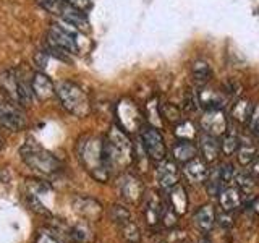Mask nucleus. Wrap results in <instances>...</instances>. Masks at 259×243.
I'll return each mask as SVG.
<instances>
[{
    "mask_svg": "<svg viewBox=\"0 0 259 243\" xmlns=\"http://www.w3.org/2000/svg\"><path fill=\"white\" fill-rule=\"evenodd\" d=\"M78 156L81 164L99 182H105L109 177V164L105 156L104 140L96 136H86L78 144Z\"/></svg>",
    "mask_w": 259,
    "mask_h": 243,
    "instance_id": "nucleus-1",
    "label": "nucleus"
},
{
    "mask_svg": "<svg viewBox=\"0 0 259 243\" xmlns=\"http://www.w3.org/2000/svg\"><path fill=\"white\" fill-rule=\"evenodd\" d=\"M109 169H125L135 159V148L126 132L120 127H112L104 140Z\"/></svg>",
    "mask_w": 259,
    "mask_h": 243,
    "instance_id": "nucleus-2",
    "label": "nucleus"
},
{
    "mask_svg": "<svg viewBox=\"0 0 259 243\" xmlns=\"http://www.w3.org/2000/svg\"><path fill=\"white\" fill-rule=\"evenodd\" d=\"M79 29L62 20L55 21L49 28L47 34V52H54L57 57L67 60L68 55H75L79 52Z\"/></svg>",
    "mask_w": 259,
    "mask_h": 243,
    "instance_id": "nucleus-3",
    "label": "nucleus"
},
{
    "mask_svg": "<svg viewBox=\"0 0 259 243\" xmlns=\"http://www.w3.org/2000/svg\"><path fill=\"white\" fill-rule=\"evenodd\" d=\"M20 154L24 164H28L32 170H36L40 175H55L62 169L60 160L52 152H49L34 141L24 143L20 149Z\"/></svg>",
    "mask_w": 259,
    "mask_h": 243,
    "instance_id": "nucleus-4",
    "label": "nucleus"
},
{
    "mask_svg": "<svg viewBox=\"0 0 259 243\" xmlns=\"http://www.w3.org/2000/svg\"><path fill=\"white\" fill-rule=\"evenodd\" d=\"M55 93L65 110L75 117H86L91 112V102L86 91L73 81H60L55 85Z\"/></svg>",
    "mask_w": 259,
    "mask_h": 243,
    "instance_id": "nucleus-5",
    "label": "nucleus"
},
{
    "mask_svg": "<svg viewBox=\"0 0 259 243\" xmlns=\"http://www.w3.org/2000/svg\"><path fill=\"white\" fill-rule=\"evenodd\" d=\"M141 141L144 146V151L148 152V156L154 160H165L167 157V146L164 141V136L159 133L157 128L151 125L141 127Z\"/></svg>",
    "mask_w": 259,
    "mask_h": 243,
    "instance_id": "nucleus-6",
    "label": "nucleus"
},
{
    "mask_svg": "<svg viewBox=\"0 0 259 243\" xmlns=\"http://www.w3.org/2000/svg\"><path fill=\"white\" fill-rule=\"evenodd\" d=\"M28 125L26 113L23 112L20 104L15 102H0V127L12 132H20Z\"/></svg>",
    "mask_w": 259,
    "mask_h": 243,
    "instance_id": "nucleus-7",
    "label": "nucleus"
},
{
    "mask_svg": "<svg viewBox=\"0 0 259 243\" xmlns=\"http://www.w3.org/2000/svg\"><path fill=\"white\" fill-rule=\"evenodd\" d=\"M201 128L204 130V133L214 135V136L225 135V132L229 130V124H227L224 110L222 109L206 110V113L201 118Z\"/></svg>",
    "mask_w": 259,
    "mask_h": 243,
    "instance_id": "nucleus-8",
    "label": "nucleus"
},
{
    "mask_svg": "<svg viewBox=\"0 0 259 243\" xmlns=\"http://www.w3.org/2000/svg\"><path fill=\"white\" fill-rule=\"evenodd\" d=\"M118 122L120 128H123L125 132H133L140 128V112L132 101H121L118 104Z\"/></svg>",
    "mask_w": 259,
    "mask_h": 243,
    "instance_id": "nucleus-9",
    "label": "nucleus"
},
{
    "mask_svg": "<svg viewBox=\"0 0 259 243\" xmlns=\"http://www.w3.org/2000/svg\"><path fill=\"white\" fill-rule=\"evenodd\" d=\"M31 88H32V94H34V97L39 101H47V99H51L52 96H57L55 85L42 71H37L32 75Z\"/></svg>",
    "mask_w": 259,
    "mask_h": 243,
    "instance_id": "nucleus-10",
    "label": "nucleus"
},
{
    "mask_svg": "<svg viewBox=\"0 0 259 243\" xmlns=\"http://www.w3.org/2000/svg\"><path fill=\"white\" fill-rule=\"evenodd\" d=\"M183 174L188 178V182L193 185H202L207 182L209 177V169H207V162L204 159L194 157L193 160L186 162L183 167Z\"/></svg>",
    "mask_w": 259,
    "mask_h": 243,
    "instance_id": "nucleus-11",
    "label": "nucleus"
},
{
    "mask_svg": "<svg viewBox=\"0 0 259 243\" xmlns=\"http://www.w3.org/2000/svg\"><path fill=\"white\" fill-rule=\"evenodd\" d=\"M73 209L76 211V214H79L83 219L88 221H97L102 214V206L93 198L88 196H78L73 201Z\"/></svg>",
    "mask_w": 259,
    "mask_h": 243,
    "instance_id": "nucleus-12",
    "label": "nucleus"
},
{
    "mask_svg": "<svg viewBox=\"0 0 259 243\" xmlns=\"http://www.w3.org/2000/svg\"><path fill=\"white\" fill-rule=\"evenodd\" d=\"M120 193L128 202H138L144 194V186L135 175H123L120 180Z\"/></svg>",
    "mask_w": 259,
    "mask_h": 243,
    "instance_id": "nucleus-13",
    "label": "nucleus"
},
{
    "mask_svg": "<svg viewBox=\"0 0 259 243\" xmlns=\"http://www.w3.org/2000/svg\"><path fill=\"white\" fill-rule=\"evenodd\" d=\"M199 151L206 162H215L222 152V143L217 140V136L209 133L199 135Z\"/></svg>",
    "mask_w": 259,
    "mask_h": 243,
    "instance_id": "nucleus-14",
    "label": "nucleus"
},
{
    "mask_svg": "<svg viewBox=\"0 0 259 243\" xmlns=\"http://www.w3.org/2000/svg\"><path fill=\"white\" fill-rule=\"evenodd\" d=\"M18 86H20V76L15 71H5L0 75V91L4 93V96L10 102L20 104Z\"/></svg>",
    "mask_w": 259,
    "mask_h": 243,
    "instance_id": "nucleus-15",
    "label": "nucleus"
},
{
    "mask_svg": "<svg viewBox=\"0 0 259 243\" xmlns=\"http://www.w3.org/2000/svg\"><path fill=\"white\" fill-rule=\"evenodd\" d=\"M157 180L162 188L172 190L178 185V169L172 160H162L157 167Z\"/></svg>",
    "mask_w": 259,
    "mask_h": 243,
    "instance_id": "nucleus-16",
    "label": "nucleus"
},
{
    "mask_svg": "<svg viewBox=\"0 0 259 243\" xmlns=\"http://www.w3.org/2000/svg\"><path fill=\"white\" fill-rule=\"evenodd\" d=\"M196 97L198 104L204 110H217L224 107V94L214 91V89H207L202 86L196 91Z\"/></svg>",
    "mask_w": 259,
    "mask_h": 243,
    "instance_id": "nucleus-17",
    "label": "nucleus"
},
{
    "mask_svg": "<svg viewBox=\"0 0 259 243\" xmlns=\"http://www.w3.org/2000/svg\"><path fill=\"white\" fill-rule=\"evenodd\" d=\"M219 202L224 213H232L241 205V190L238 186H225V188L219 193Z\"/></svg>",
    "mask_w": 259,
    "mask_h": 243,
    "instance_id": "nucleus-18",
    "label": "nucleus"
},
{
    "mask_svg": "<svg viewBox=\"0 0 259 243\" xmlns=\"http://www.w3.org/2000/svg\"><path fill=\"white\" fill-rule=\"evenodd\" d=\"M193 221H194V225H196V229H199L201 232L206 233V232H210L214 229L215 221H217V214H215L212 206L206 205V206H202L199 211H196Z\"/></svg>",
    "mask_w": 259,
    "mask_h": 243,
    "instance_id": "nucleus-19",
    "label": "nucleus"
},
{
    "mask_svg": "<svg viewBox=\"0 0 259 243\" xmlns=\"http://www.w3.org/2000/svg\"><path fill=\"white\" fill-rule=\"evenodd\" d=\"M172 152H174L175 160L186 164V162H190L194 157H198V146L194 144L191 140H178L174 144Z\"/></svg>",
    "mask_w": 259,
    "mask_h": 243,
    "instance_id": "nucleus-20",
    "label": "nucleus"
},
{
    "mask_svg": "<svg viewBox=\"0 0 259 243\" xmlns=\"http://www.w3.org/2000/svg\"><path fill=\"white\" fill-rule=\"evenodd\" d=\"M191 78L198 88L206 86L210 81V78H212V68H210V65L204 60L194 62L191 67Z\"/></svg>",
    "mask_w": 259,
    "mask_h": 243,
    "instance_id": "nucleus-21",
    "label": "nucleus"
},
{
    "mask_svg": "<svg viewBox=\"0 0 259 243\" xmlns=\"http://www.w3.org/2000/svg\"><path fill=\"white\" fill-rule=\"evenodd\" d=\"M257 148L254 146V143L246 141V140H240L238 149H237V159L241 166H251L253 162L257 159Z\"/></svg>",
    "mask_w": 259,
    "mask_h": 243,
    "instance_id": "nucleus-22",
    "label": "nucleus"
},
{
    "mask_svg": "<svg viewBox=\"0 0 259 243\" xmlns=\"http://www.w3.org/2000/svg\"><path fill=\"white\" fill-rule=\"evenodd\" d=\"M253 109H254V105L251 104V101L248 99H240L233 104V107H232V117L240 122V124H246V122L249 120L251 117V113H253Z\"/></svg>",
    "mask_w": 259,
    "mask_h": 243,
    "instance_id": "nucleus-23",
    "label": "nucleus"
},
{
    "mask_svg": "<svg viewBox=\"0 0 259 243\" xmlns=\"http://www.w3.org/2000/svg\"><path fill=\"white\" fill-rule=\"evenodd\" d=\"M170 201H172V211H174V213L180 214V213H185V211H186V205H188V201H186V193L180 186V183L170 190Z\"/></svg>",
    "mask_w": 259,
    "mask_h": 243,
    "instance_id": "nucleus-24",
    "label": "nucleus"
},
{
    "mask_svg": "<svg viewBox=\"0 0 259 243\" xmlns=\"http://www.w3.org/2000/svg\"><path fill=\"white\" fill-rule=\"evenodd\" d=\"M162 217V206L159 199L154 196V194H151L148 202H146V219H148V222L152 225L160 221Z\"/></svg>",
    "mask_w": 259,
    "mask_h": 243,
    "instance_id": "nucleus-25",
    "label": "nucleus"
},
{
    "mask_svg": "<svg viewBox=\"0 0 259 243\" xmlns=\"http://www.w3.org/2000/svg\"><path fill=\"white\" fill-rule=\"evenodd\" d=\"M175 135L180 138V140H194L198 136L196 127H194L190 120H182L180 124L177 125L175 128Z\"/></svg>",
    "mask_w": 259,
    "mask_h": 243,
    "instance_id": "nucleus-26",
    "label": "nucleus"
},
{
    "mask_svg": "<svg viewBox=\"0 0 259 243\" xmlns=\"http://www.w3.org/2000/svg\"><path fill=\"white\" fill-rule=\"evenodd\" d=\"M238 144H240L238 135L227 130L225 135H224V140H222V152H225L227 156H232L233 152H237Z\"/></svg>",
    "mask_w": 259,
    "mask_h": 243,
    "instance_id": "nucleus-27",
    "label": "nucleus"
},
{
    "mask_svg": "<svg viewBox=\"0 0 259 243\" xmlns=\"http://www.w3.org/2000/svg\"><path fill=\"white\" fill-rule=\"evenodd\" d=\"M160 115L162 117H165L168 122H172V124H180V122L183 120L182 118V112L178 107H175L174 104H162L160 105Z\"/></svg>",
    "mask_w": 259,
    "mask_h": 243,
    "instance_id": "nucleus-28",
    "label": "nucleus"
},
{
    "mask_svg": "<svg viewBox=\"0 0 259 243\" xmlns=\"http://www.w3.org/2000/svg\"><path fill=\"white\" fill-rule=\"evenodd\" d=\"M37 4H39V7H42L46 12L57 16V18L60 16L65 5H67L65 0H37Z\"/></svg>",
    "mask_w": 259,
    "mask_h": 243,
    "instance_id": "nucleus-29",
    "label": "nucleus"
},
{
    "mask_svg": "<svg viewBox=\"0 0 259 243\" xmlns=\"http://www.w3.org/2000/svg\"><path fill=\"white\" fill-rule=\"evenodd\" d=\"M120 230L121 233H123V238L128 241V243H138L141 238V235H140V229L136 227V224L133 221H130L126 224H123L120 227Z\"/></svg>",
    "mask_w": 259,
    "mask_h": 243,
    "instance_id": "nucleus-30",
    "label": "nucleus"
},
{
    "mask_svg": "<svg viewBox=\"0 0 259 243\" xmlns=\"http://www.w3.org/2000/svg\"><path fill=\"white\" fill-rule=\"evenodd\" d=\"M70 237L73 240L79 241V243H88V241H91L93 235H91V230H89L86 225H75L70 232Z\"/></svg>",
    "mask_w": 259,
    "mask_h": 243,
    "instance_id": "nucleus-31",
    "label": "nucleus"
},
{
    "mask_svg": "<svg viewBox=\"0 0 259 243\" xmlns=\"http://www.w3.org/2000/svg\"><path fill=\"white\" fill-rule=\"evenodd\" d=\"M36 243H63V241L51 230H40L37 233Z\"/></svg>",
    "mask_w": 259,
    "mask_h": 243,
    "instance_id": "nucleus-32",
    "label": "nucleus"
},
{
    "mask_svg": "<svg viewBox=\"0 0 259 243\" xmlns=\"http://www.w3.org/2000/svg\"><path fill=\"white\" fill-rule=\"evenodd\" d=\"M248 125H249L251 133H254V135L259 136V104L254 105L253 113H251V117L248 120Z\"/></svg>",
    "mask_w": 259,
    "mask_h": 243,
    "instance_id": "nucleus-33",
    "label": "nucleus"
},
{
    "mask_svg": "<svg viewBox=\"0 0 259 243\" xmlns=\"http://www.w3.org/2000/svg\"><path fill=\"white\" fill-rule=\"evenodd\" d=\"M65 2L71 4L73 7H76V8H79V10H83V12H88L89 8L93 7L91 0H65Z\"/></svg>",
    "mask_w": 259,
    "mask_h": 243,
    "instance_id": "nucleus-34",
    "label": "nucleus"
},
{
    "mask_svg": "<svg viewBox=\"0 0 259 243\" xmlns=\"http://www.w3.org/2000/svg\"><path fill=\"white\" fill-rule=\"evenodd\" d=\"M248 167H249V172L253 174L254 177H256V175H259V156H257V159L253 162V164L248 166Z\"/></svg>",
    "mask_w": 259,
    "mask_h": 243,
    "instance_id": "nucleus-35",
    "label": "nucleus"
},
{
    "mask_svg": "<svg viewBox=\"0 0 259 243\" xmlns=\"http://www.w3.org/2000/svg\"><path fill=\"white\" fill-rule=\"evenodd\" d=\"M4 148V141H2V138H0V149Z\"/></svg>",
    "mask_w": 259,
    "mask_h": 243,
    "instance_id": "nucleus-36",
    "label": "nucleus"
}]
</instances>
